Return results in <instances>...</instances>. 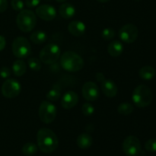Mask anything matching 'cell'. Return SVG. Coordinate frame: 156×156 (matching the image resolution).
<instances>
[{"instance_id":"obj_1","label":"cell","mask_w":156,"mask_h":156,"mask_svg":"<svg viewBox=\"0 0 156 156\" xmlns=\"http://www.w3.org/2000/svg\"><path fill=\"white\" fill-rule=\"evenodd\" d=\"M38 148L44 153H52L59 146V140L53 130L48 128H41L37 133Z\"/></svg>"},{"instance_id":"obj_2","label":"cell","mask_w":156,"mask_h":156,"mask_svg":"<svg viewBox=\"0 0 156 156\" xmlns=\"http://www.w3.org/2000/svg\"><path fill=\"white\" fill-rule=\"evenodd\" d=\"M83 59L73 51H66L60 56V65L63 69L69 73L80 71L84 67Z\"/></svg>"},{"instance_id":"obj_3","label":"cell","mask_w":156,"mask_h":156,"mask_svg":"<svg viewBox=\"0 0 156 156\" xmlns=\"http://www.w3.org/2000/svg\"><path fill=\"white\" fill-rule=\"evenodd\" d=\"M37 17L34 12L29 9H23L19 12L16 18V24L21 31L28 33L36 26Z\"/></svg>"},{"instance_id":"obj_4","label":"cell","mask_w":156,"mask_h":156,"mask_svg":"<svg viewBox=\"0 0 156 156\" xmlns=\"http://www.w3.org/2000/svg\"><path fill=\"white\" fill-rule=\"evenodd\" d=\"M153 98V94L150 88L145 85H138L132 94V101L134 105L140 108L149 106Z\"/></svg>"},{"instance_id":"obj_5","label":"cell","mask_w":156,"mask_h":156,"mask_svg":"<svg viewBox=\"0 0 156 156\" xmlns=\"http://www.w3.org/2000/svg\"><path fill=\"white\" fill-rule=\"evenodd\" d=\"M61 50L59 46L56 44H49L41 50L39 59L42 62L48 65L57 62L61 56Z\"/></svg>"},{"instance_id":"obj_6","label":"cell","mask_w":156,"mask_h":156,"mask_svg":"<svg viewBox=\"0 0 156 156\" xmlns=\"http://www.w3.org/2000/svg\"><path fill=\"white\" fill-rule=\"evenodd\" d=\"M40 120L45 124L53 122L57 114L56 107L50 101H44L41 103L38 111Z\"/></svg>"},{"instance_id":"obj_7","label":"cell","mask_w":156,"mask_h":156,"mask_svg":"<svg viewBox=\"0 0 156 156\" xmlns=\"http://www.w3.org/2000/svg\"><path fill=\"white\" fill-rule=\"evenodd\" d=\"M12 53L18 59L27 57L31 52V47L28 40L24 37H18L12 42Z\"/></svg>"},{"instance_id":"obj_8","label":"cell","mask_w":156,"mask_h":156,"mask_svg":"<svg viewBox=\"0 0 156 156\" xmlns=\"http://www.w3.org/2000/svg\"><path fill=\"white\" fill-rule=\"evenodd\" d=\"M21 91V84L15 79H7L2 86V94L7 98H15L19 95Z\"/></svg>"},{"instance_id":"obj_9","label":"cell","mask_w":156,"mask_h":156,"mask_svg":"<svg viewBox=\"0 0 156 156\" xmlns=\"http://www.w3.org/2000/svg\"><path fill=\"white\" fill-rule=\"evenodd\" d=\"M96 79L98 82L101 83L102 92L106 97L114 98L117 95L118 88L114 81L111 79H107L105 77V75L100 72L96 74Z\"/></svg>"},{"instance_id":"obj_10","label":"cell","mask_w":156,"mask_h":156,"mask_svg":"<svg viewBox=\"0 0 156 156\" xmlns=\"http://www.w3.org/2000/svg\"><path fill=\"white\" fill-rule=\"evenodd\" d=\"M118 35L121 41L126 44H132L138 37L139 30L135 24H126L120 29Z\"/></svg>"},{"instance_id":"obj_11","label":"cell","mask_w":156,"mask_h":156,"mask_svg":"<svg viewBox=\"0 0 156 156\" xmlns=\"http://www.w3.org/2000/svg\"><path fill=\"white\" fill-rule=\"evenodd\" d=\"M123 152L128 156H136L141 152V144L137 137L129 136L123 143Z\"/></svg>"},{"instance_id":"obj_12","label":"cell","mask_w":156,"mask_h":156,"mask_svg":"<svg viewBox=\"0 0 156 156\" xmlns=\"http://www.w3.org/2000/svg\"><path fill=\"white\" fill-rule=\"evenodd\" d=\"M82 94L87 101H94L100 96V89L94 82H87L82 86Z\"/></svg>"},{"instance_id":"obj_13","label":"cell","mask_w":156,"mask_h":156,"mask_svg":"<svg viewBox=\"0 0 156 156\" xmlns=\"http://www.w3.org/2000/svg\"><path fill=\"white\" fill-rule=\"evenodd\" d=\"M35 12H36L37 16L46 21H53L56 16V9L50 5L43 4L38 5Z\"/></svg>"},{"instance_id":"obj_14","label":"cell","mask_w":156,"mask_h":156,"mask_svg":"<svg viewBox=\"0 0 156 156\" xmlns=\"http://www.w3.org/2000/svg\"><path fill=\"white\" fill-rule=\"evenodd\" d=\"M79 101L77 93L73 91H69L63 94L61 99V105L64 109L69 110L76 106Z\"/></svg>"},{"instance_id":"obj_15","label":"cell","mask_w":156,"mask_h":156,"mask_svg":"<svg viewBox=\"0 0 156 156\" xmlns=\"http://www.w3.org/2000/svg\"><path fill=\"white\" fill-rule=\"evenodd\" d=\"M85 24L81 21H73L68 25L69 31L75 37L82 36L85 34Z\"/></svg>"},{"instance_id":"obj_16","label":"cell","mask_w":156,"mask_h":156,"mask_svg":"<svg viewBox=\"0 0 156 156\" xmlns=\"http://www.w3.org/2000/svg\"><path fill=\"white\" fill-rule=\"evenodd\" d=\"M59 13L64 19H70L76 14V9L70 3H62L59 8Z\"/></svg>"},{"instance_id":"obj_17","label":"cell","mask_w":156,"mask_h":156,"mask_svg":"<svg viewBox=\"0 0 156 156\" xmlns=\"http://www.w3.org/2000/svg\"><path fill=\"white\" fill-rule=\"evenodd\" d=\"M123 51V45L120 41H111L108 46V52L110 56L113 57H117L120 56Z\"/></svg>"},{"instance_id":"obj_18","label":"cell","mask_w":156,"mask_h":156,"mask_svg":"<svg viewBox=\"0 0 156 156\" xmlns=\"http://www.w3.org/2000/svg\"><path fill=\"white\" fill-rule=\"evenodd\" d=\"M92 137L89 133H83L78 136L76 140V144L80 149H85L91 147L92 145Z\"/></svg>"},{"instance_id":"obj_19","label":"cell","mask_w":156,"mask_h":156,"mask_svg":"<svg viewBox=\"0 0 156 156\" xmlns=\"http://www.w3.org/2000/svg\"><path fill=\"white\" fill-rule=\"evenodd\" d=\"M12 72L17 77H21L23 75L25 74L27 71V65L23 59H17L12 64Z\"/></svg>"},{"instance_id":"obj_20","label":"cell","mask_w":156,"mask_h":156,"mask_svg":"<svg viewBox=\"0 0 156 156\" xmlns=\"http://www.w3.org/2000/svg\"><path fill=\"white\" fill-rule=\"evenodd\" d=\"M139 76L143 80H151L155 76V69L151 66H144L139 71Z\"/></svg>"},{"instance_id":"obj_21","label":"cell","mask_w":156,"mask_h":156,"mask_svg":"<svg viewBox=\"0 0 156 156\" xmlns=\"http://www.w3.org/2000/svg\"><path fill=\"white\" fill-rule=\"evenodd\" d=\"M30 41L34 44H42L46 42L47 39V35L43 30H35L31 34L30 37Z\"/></svg>"},{"instance_id":"obj_22","label":"cell","mask_w":156,"mask_h":156,"mask_svg":"<svg viewBox=\"0 0 156 156\" xmlns=\"http://www.w3.org/2000/svg\"><path fill=\"white\" fill-rule=\"evenodd\" d=\"M61 96V91H60V88H59V85H53V88L47 93V100L50 101H56L59 99Z\"/></svg>"},{"instance_id":"obj_23","label":"cell","mask_w":156,"mask_h":156,"mask_svg":"<svg viewBox=\"0 0 156 156\" xmlns=\"http://www.w3.org/2000/svg\"><path fill=\"white\" fill-rule=\"evenodd\" d=\"M133 105L129 102H123V103L120 104L117 107V111L121 115H129L133 112Z\"/></svg>"},{"instance_id":"obj_24","label":"cell","mask_w":156,"mask_h":156,"mask_svg":"<svg viewBox=\"0 0 156 156\" xmlns=\"http://www.w3.org/2000/svg\"><path fill=\"white\" fill-rule=\"evenodd\" d=\"M23 154L27 156H31L37 153V146L33 143H27L23 146L22 149Z\"/></svg>"},{"instance_id":"obj_25","label":"cell","mask_w":156,"mask_h":156,"mask_svg":"<svg viewBox=\"0 0 156 156\" xmlns=\"http://www.w3.org/2000/svg\"><path fill=\"white\" fill-rule=\"evenodd\" d=\"M27 64H28L30 69L34 72L40 71L41 69V61L37 58H29L28 60H27Z\"/></svg>"},{"instance_id":"obj_26","label":"cell","mask_w":156,"mask_h":156,"mask_svg":"<svg viewBox=\"0 0 156 156\" xmlns=\"http://www.w3.org/2000/svg\"><path fill=\"white\" fill-rule=\"evenodd\" d=\"M116 36L115 30L111 27H107L105 28L101 31V37L105 41H111L114 37Z\"/></svg>"},{"instance_id":"obj_27","label":"cell","mask_w":156,"mask_h":156,"mask_svg":"<svg viewBox=\"0 0 156 156\" xmlns=\"http://www.w3.org/2000/svg\"><path fill=\"white\" fill-rule=\"evenodd\" d=\"M82 112L86 117H90L92 115L94 112V108L91 103L88 102H85L82 105Z\"/></svg>"},{"instance_id":"obj_28","label":"cell","mask_w":156,"mask_h":156,"mask_svg":"<svg viewBox=\"0 0 156 156\" xmlns=\"http://www.w3.org/2000/svg\"><path fill=\"white\" fill-rule=\"evenodd\" d=\"M145 148L147 151L150 152H156V138L150 139L148 141H146L145 144Z\"/></svg>"},{"instance_id":"obj_29","label":"cell","mask_w":156,"mask_h":156,"mask_svg":"<svg viewBox=\"0 0 156 156\" xmlns=\"http://www.w3.org/2000/svg\"><path fill=\"white\" fill-rule=\"evenodd\" d=\"M11 5L12 9L16 12H21L24 9V2L22 0H12Z\"/></svg>"},{"instance_id":"obj_30","label":"cell","mask_w":156,"mask_h":156,"mask_svg":"<svg viewBox=\"0 0 156 156\" xmlns=\"http://www.w3.org/2000/svg\"><path fill=\"white\" fill-rule=\"evenodd\" d=\"M11 74H12V71H11V69L9 67L3 66L0 69V76H1L2 79H9L11 76Z\"/></svg>"},{"instance_id":"obj_31","label":"cell","mask_w":156,"mask_h":156,"mask_svg":"<svg viewBox=\"0 0 156 156\" xmlns=\"http://www.w3.org/2000/svg\"><path fill=\"white\" fill-rule=\"evenodd\" d=\"M41 0H25V5L28 8H35L39 5Z\"/></svg>"},{"instance_id":"obj_32","label":"cell","mask_w":156,"mask_h":156,"mask_svg":"<svg viewBox=\"0 0 156 156\" xmlns=\"http://www.w3.org/2000/svg\"><path fill=\"white\" fill-rule=\"evenodd\" d=\"M8 1L7 0H0V13L4 12L8 9Z\"/></svg>"},{"instance_id":"obj_33","label":"cell","mask_w":156,"mask_h":156,"mask_svg":"<svg viewBox=\"0 0 156 156\" xmlns=\"http://www.w3.org/2000/svg\"><path fill=\"white\" fill-rule=\"evenodd\" d=\"M6 45V41L5 37H3L2 35H0V51L3 50L5 47Z\"/></svg>"},{"instance_id":"obj_34","label":"cell","mask_w":156,"mask_h":156,"mask_svg":"<svg viewBox=\"0 0 156 156\" xmlns=\"http://www.w3.org/2000/svg\"><path fill=\"white\" fill-rule=\"evenodd\" d=\"M98 2H101V3H105V2H108L111 1V0H97Z\"/></svg>"},{"instance_id":"obj_35","label":"cell","mask_w":156,"mask_h":156,"mask_svg":"<svg viewBox=\"0 0 156 156\" xmlns=\"http://www.w3.org/2000/svg\"><path fill=\"white\" fill-rule=\"evenodd\" d=\"M56 1L58 2H65L67 0H56Z\"/></svg>"},{"instance_id":"obj_36","label":"cell","mask_w":156,"mask_h":156,"mask_svg":"<svg viewBox=\"0 0 156 156\" xmlns=\"http://www.w3.org/2000/svg\"><path fill=\"white\" fill-rule=\"evenodd\" d=\"M135 1H137V2H139V1H141V0H135Z\"/></svg>"}]
</instances>
